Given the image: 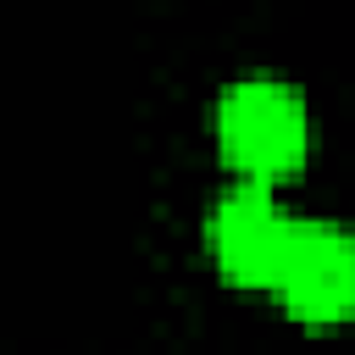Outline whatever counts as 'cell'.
Wrapping results in <instances>:
<instances>
[{"instance_id": "1", "label": "cell", "mask_w": 355, "mask_h": 355, "mask_svg": "<svg viewBox=\"0 0 355 355\" xmlns=\"http://www.w3.org/2000/svg\"><path fill=\"white\" fill-rule=\"evenodd\" d=\"M216 150L250 183L288 178L311 155V105L294 83L272 72L233 78L216 94Z\"/></svg>"}, {"instance_id": "3", "label": "cell", "mask_w": 355, "mask_h": 355, "mask_svg": "<svg viewBox=\"0 0 355 355\" xmlns=\"http://www.w3.org/2000/svg\"><path fill=\"white\" fill-rule=\"evenodd\" d=\"M272 294L311 327L355 316V233L327 216H300Z\"/></svg>"}, {"instance_id": "2", "label": "cell", "mask_w": 355, "mask_h": 355, "mask_svg": "<svg viewBox=\"0 0 355 355\" xmlns=\"http://www.w3.org/2000/svg\"><path fill=\"white\" fill-rule=\"evenodd\" d=\"M294 222L288 205L272 194V183H233L227 194L211 200L205 211V250L216 261L222 277L244 283V288H272L277 283V266L288 255V239H294Z\"/></svg>"}]
</instances>
